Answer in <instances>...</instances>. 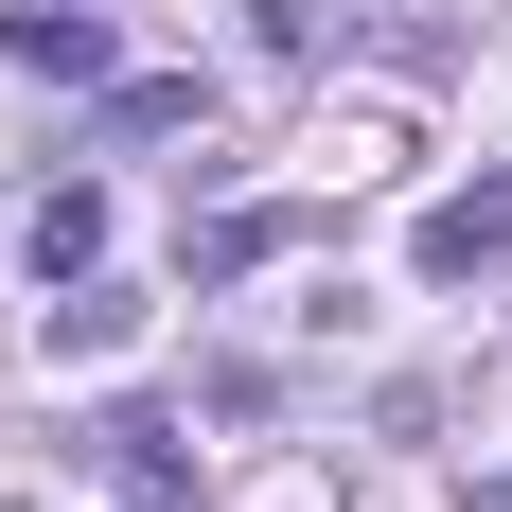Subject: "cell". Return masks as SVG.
Returning <instances> with one entry per match:
<instances>
[{
  "label": "cell",
  "mask_w": 512,
  "mask_h": 512,
  "mask_svg": "<svg viewBox=\"0 0 512 512\" xmlns=\"http://www.w3.org/2000/svg\"><path fill=\"white\" fill-rule=\"evenodd\" d=\"M477 512H512V477H477Z\"/></svg>",
  "instance_id": "ba28073f"
},
{
  "label": "cell",
  "mask_w": 512,
  "mask_h": 512,
  "mask_svg": "<svg viewBox=\"0 0 512 512\" xmlns=\"http://www.w3.org/2000/svg\"><path fill=\"white\" fill-rule=\"evenodd\" d=\"M301 230H318L301 195H248V212H212V230H195V283H248V265H283Z\"/></svg>",
  "instance_id": "5b68a950"
},
{
  "label": "cell",
  "mask_w": 512,
  "mask_h": 512,
  "mask_svg": "<svg viewBox=\"0 0 512 512\" xmlns=\"http://www.w3.org/2000/svg\"><path fill=\"white\" fill-rule=\"evenodd\" d=\"M177 124H212L195 71H106V142H177Z\"/></svg>",
  "instance_id": "8992f818"
},
{
  "label": "cell",
  "mask_w": 512,
  "mask_h": 512,
  "mask_svg": "<svg viewBox=\"0 0 512 512\" xmlns=\"http://www.w3.org/2000/svg\"><path fill=\"white\" fill-rule=\"evenodd\" d=\"M71 265H106V177H53L36 195V283H71Z\"/></svg>",
  "instance_id": "52a82bcc"
},
{
  "label": "cell",
  "mask_w": 512,
  "mask_h": 512,
  "mask_svg": "<svg viewBox=\"0 0 512 512\" xmlns=\"http://www.w3.org/2000/svg\"><path fill=\"white\" fill-rule=\"evenodd\" d=\"M407 265H424V283H495V265H512V177H477V195H442V212L407 230Z\"/></svg>",
  "instance_id": "7a4b0ae2"
},
{
  "label": "cell",
  "mask_w": 512,
  "mask_h": 512,
  "mask_svg": "<svg viewBox=\"0 0 512 512\" xmlns=\"http://www.w3.org/2000/svg\"><path fill=\"white\" fill-rule=\"evenodd\" d=\"M36 336H53V354H124V336H142V283H106V265H71V283L36 301Z\"/></svg>",
  "instance_id": "277c9868"
},
{
  "label": "cell",
  "mask_w": 512,
  "mask_h": 512,
  "mask_svg": "<svg viewBox=\"0 0 512 512\" xmlns=\"http://www.w3.org/2000/svg\"><path fill=\"white\" fill-rule=\"evenodd\" d=\"M71 460H89L124 512H195V460H177V424H159V407H89V424H71Z\"/></svg>",
  "instance_id": "6da1fadb"
},
{
  "label": "cell",
  "mask_w": 512,
  "mask_h": 512,
  "mask_svg": "<svg viewBox=\"0 0 512 512\" xmlns=\"http://www.w3.org/2000/svg\"><path fill=\"white\" fill-rule=\"evenodd\" d=\"M0 53H18L36 89H106V71H124V36H106L89 0H36V18H0Z\"/></svg>",
  "instance_id": "3957f363"
}]
</instances>
